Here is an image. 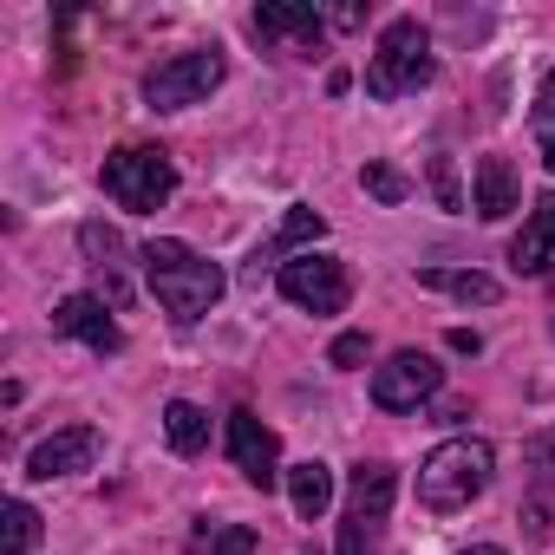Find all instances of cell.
Instances as JSON below:
<instances>
[{"label":"cell","instance_id":"obj_26","mask_svg":"<svg viewBox=\"0 0 555 555\" xmlns=\"http://www.w3.org/2000/svg\"><path fill=\"white\" fill-rule=\"evenodd\" d=\"M529 464H535V470H555V425H548V431L529 444Z\"/></svg>","mask_w":555,"mask_h":555},{"label":"cell","instance_id":"obj_9","mask_svg":"<svg viewBox=\"0 0 555 555\" xmlns=\"http://www.w3.org/2000/svg\"><path fill=\"white\" fill-rule=\"evenodd\" d=\"M92 464H99V431H92V425H66V431H53L47 444H34V457H27V477L53 483V477L92 470Z\"/></svg>","mask_w":555,"mask_h":555},{"label":"cell","instance_id":"obj_16","mask_svg":"<svg viewBox=\"0 0 555 555\" xmlns=\"http://www.w3.org/2000/svg\"><path fill=\"white\" fill-rule=\"evenodd\" d=\"M164 438H170L177 457H196V451L209 444V412L190 405V399H170V405H164Z\"/></svg>","mask_w":555,"mask_h":555},{"label":"cell","instance_id":"obj_5","mask_svg":"<svg viewBox=\"0 0 555 555\" xmlns=\"http://www.w3.org/2000/svg\"><path fill=\"white\" fill-rule=\"evenodd\" d=\"M222 86V53H177V60H164L151 79H144V99H151V112H183V105H203L209 92Z\"/></svg>","mask_w":555,"mask_h":555},{"label":"cell","instance_id":"obj_29","mask_svg":"<svg viewBox=\"0 0 555 555\" xmlns=\"http://www.w3.org/2000/svg\"><path fill=\"white\" fill-rule=\"evenodd\" d=\"M542 164H548V170H555V138H548V144H542Z\"/></svg>","mask_w":555,"mask_h":555},{"label":"cell","instance_id":"obj_15","mask_svg":"<svg viewBox=\"0 0 555 555\" xmlns=\"http://www.w3.org/2000/svg\"><path fill=\"white\" fill-rule=\"evenodd\" d=\"M418 288H438V295H451V301H477V308H490V301L503 295L490 274H477V268H418Z\"/></svg>","mask_w":555,"mask_h":555},{"label":"cell","instance_id":"obj_19","mask_svg":"<svg viewBox=\"0 0 555 555\" xmlns=\"http://www.w3.org/2000/svg\"><path fill=\"white\" fill-rule=\"evenodd\" d=\"M0 542H8V555H34V542H40V516H34V503H8V522H0Z\"/></svg>","mask_w":555,"mask_h":555},{"label":"cell","instance_id":"obj_17","mask_svg":"<svg viewBox=\"0 0 555 555\" xmlns=\"http://www.w3.org/2000/svg\"><path fill=\"white\" fill-rule=\"evenodd\" d=\"M392 496H399V477H392L386 464H366V470H353V516L379 522V516L392 509Z\"/></svg>","mask_w":555,"mask_h":555},{"label":"cell","instance_id":"obj_18","mask_svg":"<svg viewBox=\"0 0 555 555\" xmlns=\"http://www.w3.org/2000/svg\"><path fill=\"white\" fill-rule=\"evenodd\" d=\"M321 235H327V216H321V209H288L282 229H274V242H268V255H288V248L321 242Z\"/></svg>","mask_w":555,"mask_h":555},{"label":"cell","instance_id":"obj_4","mask_svg":"<svg viewBox=\"0 0 555 555\" xmlns=\"http://www.w3.org/2000/svg\"><path fill=\"white\" fill-rule=\"evenodd\" d=\"M418 86H431V34L418 21H392L379 34L373 66H366V92L373 99H405Z\"/></svg>","mask_w":555,"mask_h":555},{"label":"cell","instance_id":"obj_24","mask_svg":"<svg viewBox=\"0 0 555 555\" xmlns=\"http://www.w3.org/2000/svg\"><path fill=\"white\" fill-rule=\"evenodd\" d=\"M327 360H334V366H360V360H366V334H340Z\"/></svg>","mask_w":555,"mask_h":555},{"label":"cell","instance_id":"obj_14","mask_svg":"<svg viewBox=\"0 0 555 555\" xmlns=\"http://www.w3.org/2000/svg\"><path fill=\"white\" fill-rule=\"evenodd\" d=\"M288 496H295V516H301V522L327 516V509H334V470H327L321 457L295 464V470H288Z\"/></svg>","mask_w":555,"mask_h":555},{"label":"cell","instance_id":"obj_28","mask_svg":"<svg viewBox=\"0 0 555 555\" xmlns=\"http://www.w3.org/2000/svg\"><path fill=\"white\" fill-rule=\"evenodd\" d=\"M451 353H483V340L470 327H451Z\"/></svg>","mask_w":555,"mask_h":555},{"label":"cell","instance_id":"obj_25","mask_svg":"<svg viewBox=\"0 0 555 555\" xmlns=\"http://www.w3.org/2000/svg\"><path fill=\"white\" fill-rule=\"evenodd\" d=\"M340 555H373L366 548V516H347L340 522Z\"/></svg>","mask_w":555,"mask_h":555},{"label":"cell","instance_id":"obj_12","mask_svg":"<svg viewBox=\"0 0 555 555\" xmlns=\"http://www.w3.org/2000/svg\"><path fill=\"white\" fill-rule=\"evenodd\" d=\"M255 34L261 40H295V47H321V14L308 8V0H268V8H255Z\"/></svg>","mask_w":555,"mask_h":555},{"label":"cell","instance_id":"obj_3","mask_svg":"<svg viewBox=\"0 0 555 555\" xmlns=\"http://www.w3.org/2000/svg\"><path fill=\"white\" fill-rule=\"evenodd\" d=\"M99 183H105V196H112L118 209H138V216H144V209H164V203H170L177 164H170V151H157V144H125V151L105 157Z\"/></svg>","mask_w":555,"mask_h":555},{"label":"cell","instance_id":"obj_31","mask_svg":"<svg viewBox=\"0 0 555 555\" xmlns=\"http://www.w3.org/2000/svg\"><path fill=\"white\" fill-rule=\"evenodd\" d=\"M301 555H321V548H301Z\"/></svg>","mask_w":555,"mask_h":555},{"label":"cell","instance_id":"obj_11","mask_svg":"<svg viewBox=\"0 0 555 555\" xmlns=\"http://www.w3.org/2000/svg\"><path fill=\"white\" fill-rule=\"evenodd\" d=\"M509 268L516 274H548L555 268V196H535V209L522 216V235L509 242Z\"/></svg>","mask_w":555,"mask_h":555},{"label":"cell","instance_id":"obj_6","mask_svg":"<svg viewBox=\"0 0 555 555\" xmlns=\"http://www.w3.org/2000/svg\"><path fill=\"white\" fill-rule=\"evenodd\" d=\"M282 295L295 301V308H308V314H340L347 308V295H353V282H347V261H334V255H295V261H282Z\"/></svg>","mask_w":555,"mask_h":555},{"label":"cell","instance_id":"obj_13","mask_svg":"<svg viewBox=\"0 0 555 555\" xmlns=\"http://www.w3.org/2000/svg\"><path fill=\"white\" fill-rule=\"evenodd\" d=\"M516 196H522V183H516L509 157H483V164H477V190H470V209H477L483 222H503V216L516 209Z\"/></svg>","mask_w":555,"mask_h":555},{"label":"cell","instance_id":"obj_27","mask_svg":"<svg viewBox=\"0 0 555 555\" xmlns=\"http://www.w3.org/2000/svg\"><path fill=\"white\" fill-rule=\"evenodd\" d=\"M535 118L555 125V66H548V79H542V92H535Z\"/></svg>","mask_w":555,"mask_h":555},{"label":"cell","instance_id":"obj_22","mask_svg":"<svg viewBox=\"0 0 555 555\" xmlns=\"http://www.w3.org/2000/svg\"><path fill=\"white\" fill-rule=\"evenodd\" d=\"M431 190H438V203H444V209H464V190H457L451 157H431Z\"/></svg>","mask_w":555,"mask_h":555},{"label":"cell","instance_id":"obj_20","mask_svg":"<svg viewBox=\"0 0 555 555\" xmlns=\"http://www.w3.org/2000/svg\"><path fill=\"white\" fill-rule=\"evenodd\" d=\"M360 183H366V196H379V203H405V196H412V183H405L392 164H366Z\"/></svg>","mask_w":555,"mask_h":555},{"label":"cell","instance_id":"obj_10","mask_svg":"<svg viewBox=\"0 0 555 555\" xmlns=\"http://www.w3.org/2000/svg\"><path fill=\"white\" fill-rule=\"evenodd\" d=\"M53 334L86 340L92 353H118V347H125V334H118V321L105 314V301H99V295H66V301L53 308Z\"/></svg>","mask_w":555,"mask_h":555},{"label":"cell","instance_id":"obj_21","mask_svg":"<svg viewBox=\"0 0 555 555\" xmlns=\"http://www.w3.org/2000/svg\"><path fill=\"white\" fill-rule=\"evenodd\" d=\"M79 242H86V255H92V261H99V268L112 274V255H118L125 242H118V235H112L105 222H86V229H79Z\"/></svg>","mask_w":555,"mask_h":555},{"label":"cell","instance_id":"obj_2","mask_svg":"<svg viewBox=\"0 0 555 555\" xmlns=\"http://www.w3.org/2000/svg\"><path fill=\"white\" fill-rule=\"evenodd\" d=\"M490 470H496V451L483 438H451L418 464V503L431 516H457L490 490Z\"/></svg>","mask_w":555,"mask_h":555},{"label":"cell","instance_id":"obj_23","mask_svg":"<svg viewBox=\"0 0 555 555\" xmlns=\"http://www.w3.org/2000/svg\"><path fill=\"white\" fill-rule=\"evenodd\" d=\"M255 548V529L229 522V529H209V555H248Z\"/></svg>","mask_w":555,"mask_h":555},{"label":"cell","instance_id":"obj_8","mask_svg":"<svg viewBox=\"0 0 555 555\" xmlns=\"http://www.w3.org/2000/svg\"><path fill=\"white\" fill-rule=\"evenodd\" d=\"M229 457H235V470H242L255 490H274V483H282V444H274V431H268L255 412H229Z\"/></svg>","mask_w":555,"mask_h":555},{"label":"cell","instance_id":"obj_1","mask_svg":"<svg viewBox=\"0 0 555 555\" xmlns=\"http://www.w3.org/2000/svg\"><path fill=\"white\" fill-rule=\"evenodd\" d=\"M144 274H151V288H157V301H164V314H177V321H203L216 301H222V268L216 261H203L190 242H177V235H157V242H144Z\"/></svg>","mask_w":555,"mask_h":555},{"label":"cell","instance_id":"obj_7","mask_svg":"<svg viewBox=\"0 0 555 555\" xmlns=\"http://www.w3.org/2000/svg\"><path fill=\"white\" fill-rule=\"evenodd\" d=\"M444 386V366L431 360V353H392L379 373H373V405L379 412H412V405H425L431 392Z\"/></svg>","mask_w":555,"mask_h":555},{"label":"cell","instance_id":"obj_30","mask_svg":"<svg viewBox=\"0 0 555 555\" xmlns=\"http://www.w3.org/2000/svg\"><path fill=\"white\" fill-rule=\"evenodd\" d=\"M464 555H503V548H490V542H477V548H464Z\"/></svg>","mask_w":555,"mask_h":555}]
</instances>
